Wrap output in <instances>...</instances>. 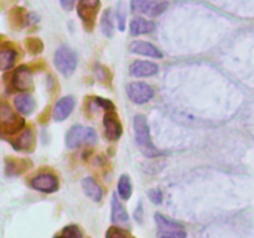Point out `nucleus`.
<instances>
[{
	"instance_id": "4",
	"label": "nucleus",
	"mask_w": 254,
	"mask_h": 238,
	"mask_svg": "<svg viewBox=\"0 0 254 238\" xmlns=\"http://www.w3.org/2000/svg\"><path fill=\"white\" fill-rule=\"evenodd\" d=\"M168 1L164 0H130V10L134 14L156 17L168 9Z\"/></svg>"
},
{
	"instance_id": "32",
	"label": "nucleus",
	"mask_w": 254,
	"mask_h": 238,
	"mask_svg": "<svg viewBox=\"0 0 254 238\" xmlns=\"http://www.w3.org/2000/svg\"><path fill=\"white\" fill-rule=\"evenodd\" d=\"M77 0H61V6L64 7L67 11H71L73 9L74 4H76Z\"/></svg>"
},
{
	"instance_id": "28",
	"label": "nucleus",
	"mask_w": 254,
	"mask_h": 238,
	"mask_svg": "<svg viewBox=\"0 0 254 238\" xmlns=\"http://www.w3.org/2000/svg\"><path fill=\"white\" fill-rule=\"evenodd\" d=\"M158 238H186L185 230L158 231Z\"/></svg>"
},
{
	"instance_id": "9",
	"label": "nucleus",
	"mask_w": 254,
	"mask_h": 238,
	"mask_svg": "<svg viewBox=\"0 0 254 238\" xmlns=\"http://www.w3.org/2000/svg\"><path fill=\"white\" fill-rule=\"evenodd\" d=\"M30 183H31L35 190L41 191V192L45 193H52L59 190V178L54 174H40V175L32 178Z\"/></svg>"
},
{
	"instance_id": "24",
	"label": "nucleus",
	"mask_w": 254,
	"mask_h": 238,
	"mask_svg": "<svg viewBox=\"0 0 254 238\" xmlns=\"http://www.w3.org/2000/svg\"><path fill=\"white\" fill-rule=\"evenodd\" d=\"M101 30L104 36L112 37L114 34V24H113V14L111 9H106L101 17Z\"/></svg>"
},
{
	"instance_id": "16",
	"label": "nucleus",
	"mask_w": 254,
	"mask_h": 238,
	"mask_svg": "<svg viewBox=\"0 0 254 238\" xmlns=\"http://www.w3.org/2000/svg\"><path fill=\"white\" fill-rule=\"evenodd\" d=\"M129 27H130V34L133 36H139V35H145L153 32L155 30V24L151 20L138 17V19L131 20Z\"/></svg>"
},
{
	"instance_id": "2",
	"label": "nucleus",
	"mask_w": 254,
	"mask_h": 238,
	"mask_svg": "<svg viewBox=\"0 0 254 238\" xmlns=\"http://www.w3.org/2000/svg\"><path fill=\"white\" fill-rule=\"evenodd\" d=\"M54 62L56 68L64 77H69L76 71L78 59H77V54L73 50L69 49L68 46H61L57 49L56 54H55Z\"/></svg>"
},
{
	"instance_id": "20",
	"label": "nucleus",
	"mask_w": 254,
	"mask_h": 238,
	"mask_svg": "<svg viewBox=\"0 0 254 238\" xmlns=\"http://www.w3.org/2000/svg\"><path fill=\"white\" fill-rule=\"evenodd\" d=\"M16 51L11 47H1L0 51V68L1 71H6L14 66L15 61H16Z\"/></svg>"
},
{
	"instance_id": "10",
	"label": "nucleus",
	"mask_w": 254,
	"mask_h": 238,
	"mask_svg": "<svg viewBox=\"0 0 254 238\" xmlns=\"http://www.w3.org/2000/svg\"><path fill=\"white\" fill-rule=\"evenodd\" d=\"M11 86L17 91H29L34 87L32 74L29 67L20 66L14 71L11 76Z\"/></svg>"
},
{
	"instance_id": "17",
	"label": "nucleus",
	"mask_w": 254,
	"mask_h": 238,
	"mask_svg": "<svg viewBox=\"0 0 254 238\" xmlns=\"http://www.w3.org/2000/svg\"><path fill=\"white\" fill-rule=\"evenodd\" d=\"M112 221L114 223H119V225H123L129 221V215L127 212V210L124 208V206L122 205L121 201L117 198V195L112 196Z\"/></svg>"
},
{
	"instance_id": "13",
	"label": "nucleus",
	"mask_w": 254,
	"mask_h": 238,
	"mask_svg": "<svg viewBox=\"0 0 254 238\" xmlns=\"http://www.w3.org/2000/svg\"><path fill=\"white\" fill-rule=\"evenodd\" d=\"M129 50H130L131 54L141 55V56L153 57V59H161L163 57V54H161V51L158 47L146 41L131 42L130 46H129Z\"/></svg>"
},
{
	"instance_id": "27",
	"label": "nucleus",
	"mask_w": 254,
	"mask_h": 238,
	"mask_svg": "<svg viewBox=\"0 0 254 238\" xmlns=\"http://www.w3.org/2000/svg\"><path fill=\"white\" fill-rule=\"evenodd\" d=\"M106 238H134L123 228L111 227L106 233Z\"/></svg>"
},
{
	"instance_id": "30",
	"label": "nucleus",
	"mask_w": 254,
	"mask_h": 238,
	"mask_svg": "<svg viewBox=\"0 0 254 238\" xmlns=\"http://www.w3.org/2000/svg\"><path fill=\"white\" fill-rule=\"evenodd\" d=\"M117 16H118L119 30H121V31H124V29H126V9L123 7V4H121V6H118Z\"/></svg>"
},
{
	"instance_id": "5",
	"label": "nucleus",
	"mask_w": 254,
	"mask_h": 238,
	"mask_svg": "<svg viewBox=\"0 0 254 238\" xmlns=\"http://www.w3.org/2000/svg\"><path fill=\"white\" fill-rule=\"evenodd\" d=\"M101 1L99 0H78L77 14L87 31H92L98 16Z\"/></svg>"
},
{
	"instance_id": "3",
	"label": "nucleus",
	"mask_w": 254,
	"mask_h": 238,
	"mask_svg": "<svg viewBox=\"0 0 254 238\" xmlns=\"http://www.w3.org/2000/svg\"><path fill=\"white\" fill-rule=\"evenodd\" d=\"M97 141V133L94 129L89 128V126L83 125H73L68 130L66 135V145L69 149L78 148L81 145H86V144H94Z\"/></svg>"
},
{
	"instance_id": "22",
	"label": "nucleus",
	"mask_w": 254,
	"mask_h": 238,
	"mask_svg": "<svg viewBox=\"0 0 254 238\" xmlns=\"http://www.w3.org/2000/svg\"><path fill=\"white\" fill-rule=\"evenodd\" d=\"M155 222L158 225L159 231H175V230H184V226L176 221L170 220L165 217L161 213H155Z\"/></svg>"
},
{
	"instance_id": "18",
	"label": "nucleus",
	"mask_w": 254,
	"mask_h": 238,
	"mask_svg": "<svg viewBox=\"0 0 254 238\" xmlns=\"http://www.w3.org/2000/svg\"><path fill=\"white\" fill-rule=\"evenodd\" d=\"M14 103L17 111L25 116H30L36 108V102L30 94H20L15 98Z\"/></svg>"
},
{
	"instance_id": "23",
	"label": "nucleus",
	"mask_w": 254,
	"mask_h": 238,
	"mask_svg": "<svg viewBox=\"0 0 254 238\" xmlns=\"http://www.w3.org/2000/svg\"><path fill=\"white\" fill-rule=\"evenodd\" d=\"M131 193H133V186H131L130 178L124 174L118 181V195L121 196L122 200L127 201L131 197Z\"/></svg>"
},
{
	"instance_id": "8",
	"label": "nucleus",
	"mask_w": 254,
	"mask_h": 238,
	"mask_svg": "<svg viewBox=\"0 0 254 238\" xmlns=\"http://www.w3.org/2000/svg\"><path fill=\"white\" fill-rule=\"evenodd\" d=\"M103 126L104 135H106V138L108 139V140H118V139L121 138L122 133H123L119 117L114 111H109L104 114Z\"/></svg>"
},
{
	"instance_id": "1",
	"label": "nucleus",
	"mask_w": 254,
	"mask_h": 238,
	"mask_svg": "<svg viewBox=\"0 0 254 238\" xmlns=\"http://www.w3.org/2000/svg\"><path fill=\"white\" fill-rule=\"evenodd\" d=\"M133 128L136 145L139 146V150L141 151V154L146 158H155V156L160 155V153L151 140L148 121L143 114H136L134 117Z\"/></svg>"
},
{
	"instance_id": "33",
	"label": "nucleus",
	"mask_w": 254,
	"mask_h": 238,
	"mask_svg": "<svg viewBox=\"0 0 254 238\" xmlns=\"http://www.w3.org/2000/svg\"><path fill=\"white\" fill-rule=\"evenodd\" d=\"M134 215H135V218H136V221H138V222H141V221H143L144 215H143V205H141V202L139 203L138 208H136V211H135V213H134Z\"/></svg>"
},
{
	"instance_id": "19",
	"label": "nucleus",
	"mask_w": 254,
	"mask_h": 238,
	"mask_svg": "<svg viewBox=\"0 0 254 238\" xmlns=\"http://www.w3.org/2000/svg\"><path fill=\"white\" fill-rule=\"evenodd\" d=\"M82 188H83L84 193L88 196L91 200L99 202L102 200V188L96 181L92 178H84L82 180Z\"/></svg>"
},
{
	"instance_id": "6",
	"label": "nucleus",
	"mask_w": 254,
	"mask_h": 238,
	"mask_svg": "<svg viewBox=\"0 0 254 238\" xmlns=\"http://www.w3.org/2000/svg\"><path fill=\"white\" fill-rule=\"evenodd\" d=\"M0 120H1V131L4 135L5 134L14 135L24 128L25 124L24 119L16 116L6 103H2L0 107Z\"/></svg>"
},
{
	"instance_id": "31",
	"label": "nucleus",
	"mask_w": 254,
	"mask_h": 238,
	"mask_svg": "<svg viewBox=\"0 0 254 238\" xmlns=\"http://www.w3.org/2000/svg\"><path fill=\"white\" fill-rule=\"evenodd\" d=\"M94 101H96V103L98 104L99 107H102V108H103V109H106L107 112L114 111L113 103H112L111 101H108V99H104V98H94Z\"/></svg>"
},
{
	"instance_id": "29",
	"label": "nucleus",
	"mask_w": 254,
	"mask_h": 238,
	"mask_svg": "<svg viewBox=\"0 0 254 238\" xmlns=\"http://www.w3.org/2000/svg\"><path fill=\"white\" fill-rule=\"evenodd\" d=\"M148 196L155 205H160L163 202V192L159 188H151V190H149Z\"/></svg>"
},
{
	"instance_id": "11",
	"label": "nucleus",
	"mask_w": 254,
	"mask_h": 238,
	"mask_svg": "<svg viewBox=\"0 0 254 238\" xmlns=\"http://www.w3.org/2000/svg\"><path fill=\"white\" fill-rule=\"evenodd\" d=\"M76 106V101L73 97H64V98L59 99L57 103L54 107V119L56 121H62L72 113Z\"/></svg>"
},
{
	"instance_id": "21",
	"label": "nucleus",
	"mask_w": 254,
	"mask_h": 238,
	"mask_svg": "<svg viewBox=\"0 0 254 238\" xmlns=\"http://www.w3.org/2000/svg\"><path fill=\"white\" fill-rule=\"evenodd\" d=\"M27 19H29V16H27L26 11L22 7H14V9L10 10L9 20L10 24H11V26L14 29H21V27H24L27 24Z\"/></svg>"
},
{
	"instance_id": "12",
	"label": "nucleus",
	"mask_w": 254,
	"mask_h": 238,
	"mask_svg": "<svg viewBox=\"0 0 254 238\" xmlns=\"http://www.w3.org/2000/svg\"><path fill=\"white\" fill-rule=\"evenodd\" d=\"M159 72L158 64L150 61H134L129 67V73L134 77H150Z\"/></svg>"
},
{
	"instance_id": "25",
	"label": "nucleus",
	"mask_w": 254,
	"mask_h": 238,
	"mask_svg": "<svg viewBox=\"0 0 254 238\" xmlns=\"http://www.w3.org/2000/svg\"><path fill=\"white\" fill-rule=\"evenodd\" d=\"M25 46H26L27 51L31 55H37L40 52H42L44 50V44L40 39H35V37H31V39H26L25 41Z\"/></svg>"
},
{
	"instance_id": "15",
	"label": "nucleus",
	"mask_w": 254,
	"mask_h": 238,
	"mask_svg": "<svg viewBox=\"0 0 254 238\" xmlns=\"http://www.w3.org/2000/svg\"><path fill=\"white\" fill-rule=\"evenodd\" d=\"M31 166V161H27L21 159H15V158H7L5 161V171H6L7 176H17L26 171L27 169Z\"/></svg>"
},
{
	"instance_id": "14",
	"label": "nucleus",
	"mask_w": 254,
	"mask_h": 238,
	"mask_svg": "<svg viewBox=\"0 0 254 238\" xmlns=\"http://www.w3.org/2000/svg\"><path fill=\"white\" fill-rule=\"evenodd\" d=\"M11 145L14 146L15 150L19 151H32L35 148V136L32 130L26 129V130L22 131L21 135L19 138L15 139L14 141H11Z\"/></svg>"
},
{
	"instance_id": "26",
	"label": "nucleus",
	"mask_w": 254,
	"mask_h": 238,
	"mask_svg": "<svg viewBox=\"0 0 254 238\" xmlns=\"http://www.w3.org/2000/svg\"><path fill=\"white\" fill-rule=\"evenodd\" d=\"M60 238H82V232L77 226H67L60 235Z\"/></svg>"
},
{
	"instance_id": "7",
	"label": "nucleus",
	"mask_w": 254,
	"mask_h": 238,
	"mask_svg": "<svg viewBox=\"0 0 254 238\" xmlns=\"http://www.w3.org/2000/svg\"><path fill=\"white\" fill-rule=\"evenodd\" d=\"M126 91L129 99L135 104L148 103L154 97L153 87L149 86L148 83H144V82H133V83H129L126 87Z\"/></svg>"
}]
</instances>
